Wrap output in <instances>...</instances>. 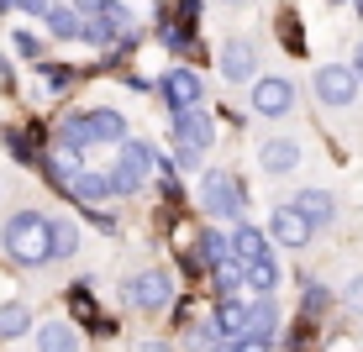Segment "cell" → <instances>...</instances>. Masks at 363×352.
Here are the masks:
<instances>
[{
  "mask_svg": "<svg viewBox=\"0 0 363 352\" xmlns=\"http://www.w3.org/2000/svg\"><path fill=\"white\" fill-rule=\"evenodd\" d=\"M274 331H279V305H274L269 295L247 300V326H242V336H269V342H274Z\"/></svg>",
  "mask_w": 363,
  "mask_h": 352,
  "instance_id": "5bb4252c",
  "label": "cell"
},
{
  "mask_svg": "<svg viewBox=\"0 0 363 352\" xmlns=\"http://www.w3.org/2000/svg\"><path fill=\"white\" fill-rule=\"evenodd\" d=\"M153 174H158V190H164V200L179 195V174H174V163H169V158H153Z\"/></svg>",
  "mask_w": 363,
  "mask_h": 352,
  "instance_id": "4316f807",
  "label": "cell"
},
{
  "mask_svg": "<svg viewBox=\"0 0 363 352\" xmlns=\"http://www.w3.org/2000/svg\"><path fill=\"white\" fill-rule=\"evenodd\" d=\"M232 253L237 258H242V263H253V258H269V237L264 232H258V226H237V232H232Z\"/></svg>",
  "mask_w": 363,
  "mask_h": 352,
  "instance_id": "e0dca14e",
  "label": "cell"
},
{
  "mask_svg": "<svg viewBox=\"0 0 363 352\" xmlns=\"http://www.w3.org/2000/svg\"><path fill=\"white\" fill-rule=\"evenodd\" d=\"M111 195H137L147 184V174H153V153H147L143 142H116V163H111Z\"/></svg>",
  "mask_w": 363,
  "mask_h": 352,
  "instance_id": "5b68a950",
  "label": "cell"
},
{
  "mask_svg": "<svg viewBox=\"0 0 363 352\" xmlns=\"http://www.w3.org/2000/svg\"><path fill=\"white\" fill-rule=\"evenodd\" d=\"M353 74H358V79H363V42L353 47Z\"/></svg>",
  "mask_w": 363,
  "mask_h": 352,
  "instance_id": "d590c367",
  "label": "cell"
},
{
  "mask_svg": "<svg viewBox=\"0 0 363 352\" xmlns=\"http://www.w3.org/2000/svg\"><path fill=\"white\" fill-rule=\"evenodd\" d=\"M137 352H174L164 336H143V342H137Z\"/></svg>",
  "mask_w": 363,
  "mask_h": 352,
  "instance_id": "836d02e7",
  "label": "cell"
},
{
  "mask_svg": "<svg viewBox=\"0 0 363 352\" xmlns=\"http://www.w3.org/2000/svg\"><path fill=\"white\" fill-rule=\"evenodd\" d=\"M295 205L306 210V221H311V226H332V221H337V200H332L327 190H300V195H295Z\"/></svg>",
  "mask_w": 363,
  "mask_h": 352,
  "instance_id": "2e32d148",
  "label": "cell"
},
{
  "mask_svg": "<svg viewBox=\"0 0 363 352\" xmlns=\"http://www.w3.org/2000/svg\"><path fill=\"white\" fill-rule=\"evenodd\" d=\"M258 163H264V174H274V179H279V174H295L300 169V142L295 137H269V142L258 147Z\"/></svg>",
  "mask_w": 363,
  "mask_h": 352,
  "instance_id": "8fae6325",
  "label": "cell"
},
{
  "mask_svg": "<svg viewBox=\"0 0 363 352\" xmlns=\"http://www.w3.org/2000/svg\"><path fill=\"white\" fill-rule=\"evenodd\" d=\"M48 27H53V37H79V6H48Z\"/></svg>",
  "mask_w": 363,
  "mask_h": 352,
  "instance_id": "603a6c76",
  "label": "cell"
},
{
  "mask_svg": "<svg viewBox=\"0 0 363 352\" xmlns=\"http://www.w3.org/2000/svg\"><path fill=\"white\" fill-rule=\"evenodd\" d=\"M90 226H100V232H116V216H106L100 205H90Z\"/></svg>",
  "mask_w": 363,
  "mask_h": 352,
  "instance_id": "1f68e13d",
  "label": "cell"
},
{
  "mask_svg": "<svg viewBox=\"0 0 363 352\" xmlns=\"http://www.w3.org/2000/svg\"><path fill=\"white\" fill-rule=\"evenodd\" d=\"M253 110L258 116H269V121H279V116H290L295 110V84L290 79H279V74H264V79H253Z\"/></svg>",
  "mask_w": 363,
  "mask_h": 352,
  "instance_id": "ba28073f",
  "label": "cell"
},
{
  "mask_svg": "<svg viewBox=\"0 0 363 352\" xmlns=\"http://www.w3.org/2000/svg\"><path fill=\"white\" fill-rule=\"evenodd\" d=\"M27 331H32V310L21 305V300H6V305H0V342L27 336Z\"/></svg>",
  "mask_w": 363,
  "mask_h": 352,
  "instance_id": "ac0fdd59",
  "label": "cell"
},
{
  "mask_svg": "<svg viewBox=\"0 0 363 352\" xmlns=\"http://www.w3.org/2000/svg\"><path fill=\"white\" fill-rule=\"evenodd\" d=\"M221 74H227V79H253L258 74V47L253 42H242V37H232L227 47H221Z\"/></svg>",
  "mask_w": 363,
  "mask_h": 352,
  "instance_id": "7c38bea8",
  "label": "cell"
},
{
  "mask_svg": "<svg viewBox=\"0 0 363 352\" xmlns=\"http://www.w3.org/2000/svg\"><path fill=\"white\" fill-rule=\"evenodd\" d=\"M6 253L21 263V268H37V263H53V216L43 210H16L0 232Z\"/></svg>",
  "mask_w": 363,
  "mask_h": 352,
  "instance_id": "6da1fadb",
  "label": "cell"
},
{
  "mask_svg": "<svg viewBox=\"0 0 363 352\" xmlns=\"http://www.w3.org/2000/svg\"><path fill=\"white\" fill-rule=\"evenodd\" d=\"M11 47H16L21 58H32V64H43V47H37V37H32V32H16V37H11Z\"/></svg>",
  "mask_w": 363,
  "mask_h": 352,
  "instance_id": "f1b7e54d",
  "label": "cell"
},
{
  "mask_svg": "<svg viewBox=\"0 0 363 352\" xmlns=\"http://www.w3.org/2000/svg\"><path fill=\"white\" fill-rule=\"evenodd\" d=\"M200 258H206V268H211V263H227V258H237V253H232V237L206 232V237H200Z\"/></svg>",
  "mask_w": 363,
  "mask_h": 352,
  "instance_id": "cb8c5ba5",
  "label": "cell"
},
{
  "mask_svg": "<svg viewBox=\"0 0 363 352\" xmlns=\"http://www.w3.org/2000/svg\"><path fill=\"white\" fill-rule=\"evenodd\" d=\"M363 90V79L353 74V64H321L316 69V100L327 110H342V106H353Z\"/></svg>",
  "mask_w": 363,
  "mask_h": 352,
  "instance_id": "52a82bcc",
  "label": "cell"
},
{
  "mask_svg": "<svg viewBox=\"0 0 363 352\" xmlns=\"http://www.w3.org/2000/svg\"><path fill=\"white\" fill-rule=\"evenodd\" d=\"M121 300H132L137 310H147V316H164L174 305V279L164 268H147V273H132L127 284H121Z\"/></svg>",
  "mask_w": 363,
  "mask_h": 352,
  "instance_id": "8992f818",
  "label": "cell"
},
{
  "mask_svg": "<svg viewBox=\"0 0 363 352\" xmlns=\"http://www.w3.org/2000/svg\"><path fill=\"white\" fill-rule=\"evenodd\" d=\"M58 142L79 147V153H90L100 142H127V121H121V110H74L58 127Z\"/></svg>",
  "mask_w": 363,
  "mask_h": 352,
  "instance_id": "7a4b0ae2",
  "label": "cell"
},
{
  "mask_svg": "<svg viewBox=\"0 0 363 352\" xmlns=\"http://www.w3.org/2000/svg\"><path fill=\"white\" fill-rule=\"evenodd\" d=\"M48 6L53 0H21V11H32V16H48Z\"/></svg>",
  "mask_w": 363,
  "mask_h": 352,
  "instance_id": "e575fe53",
  "label": "cell"
},
{
  "mask_svg": "<svg viewBox=\"0 0 363 352\" xmlns=\"http://www.w3.org/2000/svg\"><path fill=\"white\" fill-rule=\"evenodd\" d=\"M227 6H247V0H227Z\"/></svg>",
  "mask_w": 363,
  "mask_h": 352,
  "instance_id": "74e56055",
  "label": "cell"
},
{
  "mask_svg": "<svg viewBox=\"0 0 363 352\" xmlns=\"http://www.w3.org/2000/svg\"><path fill=\"white\" fill-rule=\"evenodd\" d=\"M95 6H100V21L111 27V37H127L132 42V11L121 6V0H95Z\"/></svg>",
  "mask_w": 363,
  "mask_h": 352,
  "instance_id": "44dd1931",
  "label": "cell"
},
{
  "mask_svg": "<svg viewBox=\"0 0 363 352\" xmlns=\"http://www.w3.org/2000/svg\"><path fill=\"white\" fill-rule=\"evenodd\" d=\"M37 79L48 84V95H64L69 84H74V74H69V69H48V64H37Z\"/></svg>",
  "mask_w": 363,
  "mask_h": 352,
  "instance_id": "484cf974",
  "label": "cell"
},
{
  "mask_svg": "<svg viewBox=\"0 0 363 352\" xmlns=\"http://www.w3.org/2000/svg\"><path fill=\"white\" fill-rule=\"evenodd\" d=\"M342 305H347V310H353V316L363 321V273H358V279L342 289Z\"/></svg>",
  "mask_w": 363,
  "mask_h": 352,
  "instance_id": "f546056e",
  "label": "cell"
},
{
  "mask_svg": "<svg viewBox=\"0 0 363 352\" xmlns=\"http://www.w3.org/2000/svg\"><path fill=\"white\" fill-rule=\"evenodd\" d=\"M64 190H69L74 200H84V205H100V200H111V174H106V169H79Z\"/></svg>",
  "mask_w": 363,
  "mask_h": 352,
  "instance_id": "4fadbf2b",
  "label": "cell"
},
{
  "mask_svg": "<svg viewBox=\"0 0 363 352\" xmlns=\"http://www.w3.org/2000/svg\"><path fill=\"white\" fill-rule=\"evenodd\" d=\"M242 279H247V289H258V295H274V284H279V263H274V258H253V263H242Z\"/></svg>",
  "mask_w": 363,
  "mask_h": 352,
  "instance_id": "ffe728a7",
  "label": "cell"
},
{
  "mask_svg": "<svg viewBox=\"0 0 363 352\" xmlns=\"http://www.w3.org/2000/svg\"><path fill=\"white\" fill-rule=\"evenodd\" d=\"M311 232H316V226L306 221V210H300L295 200H290V205H279V210L269 216V237H274L279 247H306Z\"/></svg>",
  "mask_w": 363,
  "mask_h": 352,
  "instance_id": "30bf717a",
  "label": "cell"
},
{
  "mask_svg": "<svg viewBox=\"0 0 363 352\" xmlns=\"http://www.w3.org/2000/svg\"><path fill=\"white\" fill-rule=\"evenodd\" d=\"M37 352H79V331L64 321H43L37 326Z\"/></svg>",
  "mask_w": 363,
  "mask_h": 352,
  "instance_id": "9a60e30c",
  "label": "cell"
},
{
  "mask_svg": "<svg viewBox=\"0 0 363 352\" xmlns=\"http://www.w3.org/2000/svg\"><path fill=\"white\" fill-rule=\"evenodd\" d=\"M216 326H221V336H242V326H247V300L221 295V305H216Z\"/></svg>",
  "mask_w": 363,
  "mask_h": 352,
  "instance_id": "d6986e66",
  "label": "cell"
},
{
  "mask_svg": "<svg viewBox=\"0 0 363 352\" xmlns=\"http://www.w3.org/2000/svg\"><path fill=\"white\" fill-rule=\"evenodd\" d=\"M158 95H164V106H169V110H190V106H200L206 84H200V74H195V69H169L164 79H158Z\"/></svg>",
  "mask_w": 363,
  "mask_h": 352,
  "instance_id": "9c48e42d",
  "label": "cell"
},
{
  "mask_svg": "<svg viewBox=\"0 0 363 352\" xmlns=\"http://www.w3.org/2000/svg\"><path fill=\"white\" fill-rule=\"evenodd\" d=\"M211 352H237V336H227V342H216Z\"/></svg>",
  "mask_w": 363,
  "mask_h": 352,
  "instance_id": "8d00e7d4",
  "label": "cell"
},
{
  "mask_svg": "<svg viewBox=\"0 0 363 352\" xmlns=\"http://www.w3.org/2000/svg\"><path fill=\"white\" fill-rule=\"evenodd\" d=\"M279 32H284V42H290V53H306V47H300V27H295V16H284V21H279Z\"/></svg>",
  "mask_w": 363,
  "mask_h": 352,
  "instance_id": "4dcf8cb0",
  "label": "cell"
},
{
  "mask_svg": "<svg viewBox=\"0 0 363 352\" xmlns=\"http://www.w3.org/2000/svg\"><path fill=\"white\" fill-rule=\"evenodd\" d=\"M353 11H358V16H363V0H358V6H353Z\"/></svg>",
  "mask_w": 363,
  "mask_h": 352,
  "instance_id": "f35d334b",
  "label": "cell"
},
{
  "mask_svg": "<svg viewBox=\"0 0 363 352\" xmlns=\"http://www.w3.org/2000/svg\"><path fill=\"white\" fill-rule=\"evenodd\" d=\"M211 279H216V289H221V295H237V289H247V279H242V258L211 263Z\"/></svg>",
  "mask_w": 363,
  "mask_h": 352,
  "instance_id": "7402d4cb",
  "label": "cell"
},
{
  "mask_svg": "<svg viewBox=\"0 0 363 352\" xmlns=\"http://www.w3.org/2000/svg\"><path fill=\"white\" fill-rule=\"evenodd\" d=\"M6 147H11V153H16V158H32V147H27V142H21V137H16V127L6 132Z\"/></svg>",
  "mask_w": 363,
  "mask_h": 352,
  "instance_id": "d6a6232c",
  "label": "cell"
},
{
  "mask_svg": "<svg viewBox=\"0 0 363 352\" xmlns=\"http://www.w3.org/2000/svg\"><path fill=\"white\" fill-rule=\"evenodd\" d=\"M74 253H79V226L53 221V258H74Z\"/></svg>",
  "mask_w": 363,
  "mask_h": 352,
  "instance_id": "d4e9b609",
  "label": "cell"
},
{
  "mask_svg": "<svg viewBox=\"0 0 363 352\" xmlns=\"http://www.w3.org/2000/svg\"><path fill=\"white\" fill-rule=\"evenodd\" d=\"M211 142H216V121H211L200 106L174 110V147H179V163H184V169H200V158H206Z\"/></svg>",
  "mask_w": 363,
  "mask_h": 352,
  "instance_id": "3957f363",
  "label": "cell"
},
{
  "mask_svg": "<svg viewBox=\"0 0 363 352\" xmlns=\"http://www.w3.org/2000/svg\"><path fill=\"white\" fill-rule=\"evenodd\" d=\"M200 200H206V216L247 221V195H242V184H237V174H227V169L200 174Z\"/></svg>",
  "mask_w": 363,
  "mask_h": 352,
  "instance_id": "277c9868",
  "label": "cell"
},
{
  "mask_svg": "<svg viewBox=\"0 0 363 352\" xmlns=\"http://www.w3.org/2000/svg\"><path fill=\"white\" fill-rule=\"evenodd\" d=\"M327 310H332V289H321V284H311V289H306V316H311V321H316V316H327Z\"/></svg>",
  "mask_w": 363,
  "mask_h": 352,
  "instance_id": "83f0119b",
  "label": "cell"
}]
</instances>
